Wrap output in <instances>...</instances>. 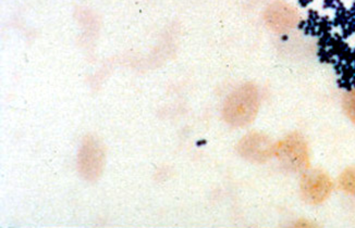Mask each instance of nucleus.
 Wrapping results in <instances>:
<instances>
[{"label":"nucleus","mask_w":355,"mask_h":228,"mask_svg":"<svg viewBox=\"0 0 355 228\" xmlns=\"http://www.w3.org/2000/svg\"><path fill=\"white\" fill-rule=\"evenodd\" d=\"M275 157L291 172H303L310 167V152L304 137L299 133H291L277 142Z\"/></svg>","instance_id":"f03ea898"},{"label":"nucleus","mask_w":355,"mask_h":228,"mask_svg":"<svg viewBox=\"0 0 355 228\" xmlns=\"http://www.w3.org/2000/svg\"><path fill=\"white\" fill-rule=\"evenodd\" d=\"M343 108L345 113L355 124V87H353L343 100Z\"/></svg>","instance_id":"6e6552de"},{"label":"nucleus","mask_w":355,"mask_h":228,"mask_svg":"<svg viewBox=\"0 0 355 228\" xmlns=\"http://www.w3.org/2000/svg\"><path fill=\"white\" fill-rule=\"evenodd\" d=\"M105 164L103 146L94 137L87 136L78 155V171L85 180L94 182L102 175Z\"/></svg>","instance_id":"7ed1b4c3"},{"label":"nucleus","mask_w":355,"mask_h":228,"mask_svg":"<svg viewBox=\"0 0 355 228\" xmlns=\"http://www.w3.org/2000/svg\"><path fill=\"white\" fill-rule=\"evenodd\" d=\"M275 148L276 144L261 133L248 134L238 144V151L242 158L257 163L266 162L275 155Z\"/></svg>","instance_id":"39448f33"},{"label":"nucleus","mask_w":355,"mask_h":228,"mask_svg":"<svg viewBox=\"0 0 355 228\" xmlns=\"http://www.w3.org/2000/svg\"><path fill=\"white\" fill-rule=\"evenodd\" d=\"M259 104L257 87L252 83L243 84L227 97L223 108V119L232 126H246L257 117Z\"/></svg>","instance_id":"f257e3e1"},{"label":"nucleus","mask_w":355,"mask_h":228,"mask_svg":"<svg viewBox=\"0 0 355 228\" xmlns=\"http://www.w3.org/2000/svg\"><path fill=\"white\" fill-rule=\"evenodd\" d=\"M265 21L267 26L275 32L284 33L295 28L299 21V15L291 6L277 1L267 8Z\"/></svg>","instance_id":"423d86ee"},{"label":"nucleus","mask_w":355,"mask_h":228,"mask_svg":"<svg viewBox=\"0 0 355 228\" xmlns=\"http://www.w3.org/2000/svg\"><path fill=\"white\" fill-rule=\"evenodd\" d=\"M334 184L327 173L322 170H306L301 180L303 199L311 205H320L333 193Z\"/></svg>","instance_id":"20e7f679"},{"label":"nucleus","mask_w":355,"mask_h":228,"mask_svg":"<svg viewBox=\"0 0 355 228\" xmlns=\"http://www.w3.org/2000/svg\"><path fill=\"white\" fill-rule=\"evenodd\" d=\"M339 185L345 193L355 196V165L343 171L339 178Z\"/></svg>","instance_id":"0eeeda50"}]
</instances>
